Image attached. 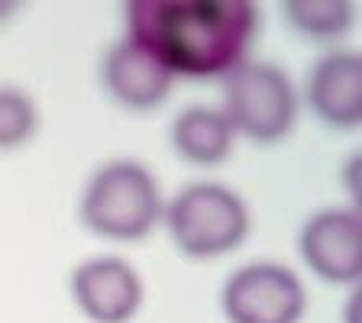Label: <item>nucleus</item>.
<instances>
[{"label": "nucleus", "instance_id": "obj_11", "mask_svg": "<svg viewBox=\"0 0 362 323\" xmlns=\"http://www.w3.org/2000/svg\"><path fill=\"white\" fill-rule=\"evenodd\" d=\"M281 16L304 39L330 42L353 30L356 7L349 0H288L281 4Z\"/></svg>", "mask_w": 362, "mask_h": 323}, {"label": "nucleus", "instance_id": "obj_8", "mask_svg": "<svg viewBox=\"0 0 362 323\" xmlns=\"http://www.w3.org/2000/svg\"><path fill=\"white\" fill-rule=\"evenodd\" d=\"M304 100L327 129H359L362 123V55L353 49L327 52L310 65Z\"/></svg>", "mask_w": 362, "mask_h": 323}, {"label": "nucleus", "instance_id": "obj_6", "mask_svg": "<svg viewBox=\"0 0 362 323\" xmlns=\"http://www.w3.org/2000/svg\"><path fill=\"white\" fill-rule=\"evenodd\" d=\"M298 252L310 275L327 285H349L362 278V217L356 207H324L304 220Z\"/></svg>", "mask_w": 362, "mask_h": 323}, {"label": "nucleus", "instance_id": "obj_10", "mask_svg": "<svg viewBox=\"0 0 362 323\" xmlns=\"http://www.w3.org/2000/svg\"><path fill=\"white\" fill-rule=\"evenodd\" d=\"M172 149L194 168H214L233 155L236 133L220 107L191 104L172 120L168 129Z\"/></svg>", "mask_w": 362, "mask_h": 323}, {"label": "nucleus", "instance_id": "obj_4", "mask_svg": "<svg viewBox=\"0 0 362 323\" xmlns=\"http://www.w3.org/2000/svg\"><path fill=\"white\" fill-rule=\"evenodd\" d=\"M223 81V104L220 110L236 136L252 143H281L298 120V94L291 78L272 61H243Z\"/></svg>", "mask_w": 362, "mask_h": 323}, {"label": "nucleus", "instance_id": "obj_3", "mask_svg": "<svg viewBox=\"0 0 362 323\" xmlns=\"http://www.w3.org/2000/svg\"><path fill=\"white\" fill-rule=\"evenodd\" d=\"M168 240L191 262L230 256L249 236V207L220 181H191L162 207Z\"/></svg>", "mask_w": 362, "mask_h": 323}, {"label": "nucleus", "instance_id": "obj_13", "mask_svg": "<svg viewBox=\"0 0 362 323\" xmlns=\"http://www.w3.org/2000/svg\"><path fill=\"white\" fill-rule=\"evenodd\" d=\"M10 10H13V7H0V16H4V13H10Z\"/></svg>", "mask_w": 362, "mask_h": 323}, {"label": "nucleus", "instance_id": "obj_12", "mask_svg": "<svg viewBox=\"0 0 362 323\" xmlns=\"http://www.w3.org/2000/svg\"><path fill=\"white\" fill-rule=\"evenodd\" d=\"M39 129L36 100L16 84H0V152H16Z\"/></svg>", "mask_w": 362, "mask_h": 323}, {"label": "nucleus", "instance_id": "obj_9", "mask_svg": "<svg viewBox=\"0 0 362 323\" xmlns=\"http://www.w3.org/2000/svg\"><path fill=\"white\" fill-rule=\"evenodd\" d=\"M100 88L104 94L123 110L149 113L168 100L175 88V78L158 65L146 49L123 36L107 49L100 61Z\"/></svg>", "mask_w": 362, "mask_h": 323}, {"label": "nucleus", "instance_id": "obj_2", "mask_svg": "<svg viewBox=\"0 0 362 323\" xmlns=\"http://www.w3.org/2000/svg\"><path fill=\"white\" fill-rule=\"evenodd\" d=\"M165 197L156 175L136 158H113L90 172L78 197V217L90 236L139 242L162 223Z\"/></svg>", "mask_w": 362, "mask_h": 323}, {"label": "nucleus", "instance_id": "obj_1", "mask_svg": "<svg viewBox=\"0 0 362 323\" xmlns=\"http://www.w3.org/2000/svg\"><path fill=\"white\" fill-rule=\"evenodd\" d=\"M123 16L127 39L188 81L230 75L259 33V10L246 0H133Z\"/></svg>", "mask_w": 362, "mask_h": 323}, {"label": "nucleus", "instance_id": "obj_5", "mask_svg": "<svg viewBox=\"0 0 362 323\" xmlns=\"http://www.w3.org/2000/svg\"><path fill=\"white\" fill-rule=\"evenodd\" d=\"M220 310L226 323H301L308 288L288 265L249 262L223 281Z\"/></svg>", "mask_w": 362, "mask_h": 323}, {"label": "nucleus", "instance_id": "obj_7", "mask_svg": "<svg viewBox=\"0 0 362 323\" xmlns=\"http://www.w3.org/2000/svg\"><path fill=\"white\" fill-rule=\"evenodd\" d=\"M68 291L90 323H129L146 298L139 271L120 256H94L81 262L68 278Z\"/></svg>", "mask_w": 362, "mask_h": 323}]
</instances>
